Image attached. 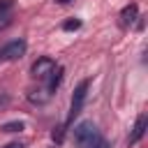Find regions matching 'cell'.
I'll list each match as a JSON object with an SVG mask.
<instances>
[{"label": "cell", "instance_id": "obj_1", "mask_svg": "<svg viewBox=\"0 0 148 148\" xmlns=\"http://www.w3.org/2000/svg\"><path fill=\"white\" fill-rule=\"evenodd\" d=\"M74 141L81 148H92L97 141H102V136H99V130L90 120H83V123H79L74 127Z\"/></svg>", "mask_w": 148, "mask_h": 148}, {"label": "cell", "instance_id": "obj_2", "mask_svg": "<svg viewBox=\"0 0 148 148\" xmlns=\"http://www.w3.org/2000/svg\"><path fill=\"white\" fill-rule=\"evenodd\" d=\"M86 92H88V81H81V83L76 86L74 95H72V106H69L67 123H72V120H74V118L81 113V109H83V102H86Z\"/></svg>", "mask_w": 148, "mask_h": 148}, {"label": "cell", "instance_id": "obj_3", "mask_svg": "<svg viewBox=\"0 0 148 148\" xmlns=\"http://www.w3.org/2000/svg\"><path fill=\"white\" fill-rule=\"evenodd\" d=\"M56 67H58V65H56V60H51V58H46V56H44V58H37V60L32 62L30 72H32V76H35V79H39V81H46Z\"/></svg>", "mask_w": 148, "mask_h": 148}, {"label": "cell", "instance_id": "obj_4", "mask_svg": "<svg viewBox=\"0 0 148 148\" xmlns=\"http://www.w3.org/2000/svg\"><path fill=\"white\" fill-rule=\"evenodd\" d=\"M25 49L28 46H25L23 39H14V42H9L0 49V60H18V58H23Z\"/></svg>", "mask_w": 148, "mask_h": 148}, {"label": "cell", "instance_id": "obj_5", "mask_svg": "<svg viewBox=\"0 0 148 148\" xmlns=\"http://www.w3.org/2000/svg\"><path fill=\"white\" fill-rule=\"evenodd\" d=\"M146 130H148V116H146V113H141V116L136 118V123H134L132 132H130V143H139V141L143 139Z\"/></svg>", "mask_w": 148, "mask_h": 148}, {"label": "cell", "instance_id": "obj_6", "mask_svg": "<svg viewBox=\"0 0 148 148\" xmlns=\"http://www.w3.org/2000/svg\"><path fill=\"white\" fill-rule=\"evenodd\" d=\"M136 18H139V5H136V2L125 5L123 12H120V21H123V25H132Z\"/></svg>", "mask_w": 148, "mask_h": 148}, {"label": "cell", "instance_id": "obj_7", "mask_svg": "<svg viewBox=\"0 0 148 148\" xmlns=\"http://www.w3.org/2000/svg\"><path fill=\"white\" fill-rule=\"evenodd\" d=\"M28 99L32 102V104H46L49 99H51V90L44 86V88H37V90H30L28 92Z\"/></svg>", "mask_w": 148, "mask_h": 148}, {"label": "cell", "instance_id": "obj_8", "mask_svg": "<svg viewBox=\"0 0 148 148\" xmlns=\"http://www.w3.org/2000/svg\"><path fill=\"white\" fill-rule=\"evenodd\" d=\"M79 28H81V21H79V18H69V21H65V23H62V30H67V32L79 30Z\"/></svg>", "mask_w": 148, "mask_h": 148}, {"label": "cell", "instance_id": "obj_9", "mask_svg": "<svg viewBox=\"0 0 148 148\" xmlns=\"http://www.w3.org/2000/svg\"><path fill=\"white\" fill-rule=\"evenodd\" d=\"M2 130H5V132H21V130H23V123H21V120L5 123V125H2Z\"/></svg>", "mask_w": 148, "mask_h": 148}, {"label": "cell", "instance_id": "obj_10", "mask_svg": "<svg viewBox=\"0 0 148 148\" xmlns=\"http://www.w3.org/2000/svg\"><path fill=\"white\" fill-rule=\"evenodd\" d=\"M9 23H12V14L9 12H0V30H5Z\"/></svg>", "mask_w": 148, "mask_h": 148}, {"label": "cell", "instance_id": "obj_11", "mask_svg": "<svg viewBox=\"0 0 148 148\" xmlns=\"http://www.w3.org/2000/svg\"><path fill=\"white\" fill-rule=\"evenodd\" d=\"M62 136H65V127H56V130H53V141H58V143H60V141H62Z\"/></svg>", "mask_w": 148, "mask_h": 148}, {"label": "cell", "instance_id": "obj_12", "mask_svg": "<svg viewBox=\"0 0 148 148\" xmlns=\"http://www.w3.org/2000/svg\"><path fill=\"white\" fill-rule=\"evenodd\" d=\"M14 5V0H0V12H9Z\"/></svg>", "mask_w": 148, "mask_h": 148}, {"label": "cell", "instance_id": "obj_13", "mask_svg": "<svg viewBox=\"0 0 148 148\" xmlns=\"http://www.w3.org/2000/svg\"><path fill=\"white\" fill-rule=\"evenodd\" d=\"M92 148H111V146H109V143H106V141H104V139H102V141H97V143H95V146H92Z\"/></svg>", "mask_w": 148, "mask_h": 148}, {"label": "cell", "instance_id": "obj_14", "mask_svg": "<svg viewBox=\"0 0 148 148\" xmlns=\"http://www.w3.org/2000/svg\"><path fill=\"white\" fill-rule=\"evenodd\" d=\"M5 148H23V146H21V143H18V141H12V143H7V146H5Z\"/></svg>", "mask_w": 148, "mask_h": 148}, {"label": "cell", "instance_id": "obj_15", "mask_svg": "<svg viewBox=\"0 0 148 148\" xmlns=\"http://www.w3.org/2000/svg\"><path fill=\"white\" fill-rule=\"evenodd\" d=\"M58 2H60V5H67V2H72V0H58Z\"/></svg>", "mask_w": 148, "mask_h": 148}]
</instances>
